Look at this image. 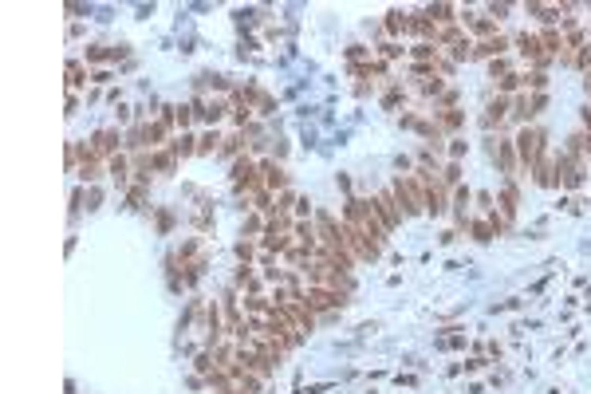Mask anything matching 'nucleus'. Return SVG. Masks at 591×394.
<instances>
[{"instance_id": "4", "label": "nucleus", "mask_w": 591, "mask_h": 394, "mask_svg": "<svg viewBox=\"0 0 591 394\" xmlns=\"http://www.w3.org/2000/svg\"><path fill=\"white\" fill-rule=\"evenodd\" d=\"M520 51H524V55H540V40H536V36H520ZM540 60H544V55H540Z\"/></svg>"}, {"instance_id": "2", "label": "nucleus", "mask_w": 591, "mask_h": 394, "mask_svg": "<svg viewBox=\"0 0 591 394\" xmlns=\"http://www.w3.org/2000/svg\"><path fill=\"white\" fill-rule=\"evenodd\" d=\"M335 300H339V296H335V292H324V288H311V292H308V303H311V307H331Z\"/></svg>"}, {"instance_id": "6", "label": "nucleus", "mask_w": 591, "mask_h": 394, "mask_svg": "<svg viewBox=\"0 0 591 394\" xmlns=\"http://www.w3.org/2000/svg\"><path fill=\"white\" fill-rule=\"evenodd\" d=\"M264 174H268V185H272V189H276V185H284V174H280L276 166H264Z\"/></svg>"}, {"instance_id": "3", "label": "nucleus", "mask_w": 591, "mask_h": 394, "mask_svg": "<svg viewBox=\"0 0 591 394\" xmlns=\"http://www.w3.org/2000/svg\"><path fill=\"white\" fill-rule=\"evenodd\" d=\"M115 142H118V138L111 134V130H103V134H95V154H106L111 146H115Z\"/></svg>"}, {"instance_id": "7", "label": "nucleus", "mask_w": 591, "mask_h": 394, "mask_svg": "<svg viewBox=\"0 0 591 394\" xmlns=\"http://www.w3.org/2000/svg\"><path fill=\"white\" fill-rule=\"evenodd\" d=\"M67 75H71V79H67L71 87H75V83H83V67H79V63H71V67H67Z\"/></svg>"}, {"instance_id": "1", "label": "nucleus", "mask_w": 591, "mask_h": 394, "mask_svg": "<svg viewBox=\"0 0 591 394\" xmlns=\"http://www.w3.org/2000/svg\"><path fill=\"white\" fill-rule=\"evenodd\" d=\"M540 142H544V134H540V130H524V134H520V158H524V162H532V158L540 154Z\"/></svg>"}, {"instance_id": "5", "label": "nucleus", "mask_w": 591, "mask_h": 394, "mask_svg": "<svg viewBox=\"0 0 591 394\" xmlns=\"http://www.w3.org/2000/svg\"><path fill=\"white\" fill-rule=\"evenodd\" d=\"M79 178H83V182H95V178H99V166L87 158V162H83V170H79Z\"/></svg>"}]
</instances>
